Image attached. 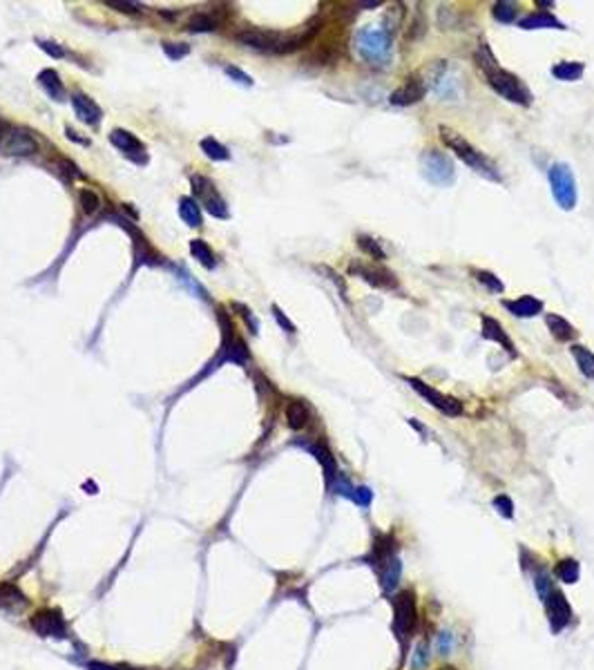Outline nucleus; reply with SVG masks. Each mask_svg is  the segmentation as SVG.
<instances>
[{"label":"nucleus","instance_id":"obj_1","mask_svg":"<svg viewBox=\"0 0 594 670\" xmlns=\"http://www.w3.org/2000/svg\"><path fill=\"white\" fill-rule=\"evenodd\" d=\"M474 58H476L478 68L483 70V74L487 78V83H490V87L496 92L498 97H503V99L516 103V105H525V108H527V105H532L530 87H527L516 74H512V72L500 68L496 56H494V51L490 49V45L481 43L478 49H476V56H474Z\"/></svg>","mask_w":594,"mask_h":670},{"label":"nucleus","instance_id":"obj_2","mask_svg":"<svg viewBox=\"0 0 594 670\" xmlns=\"http://www.w3.org/2000/svg\"><path fill=\"white\" fill-rule=\"evenodd\" d=\"M440 139L445 141V146L450 148L465 166H469L471 170H476L478 175H483L487 179L500 181V173H498L496 163L487 154H483L476 146H471V143L463 135H458L456 130L447 128V125H440Z\"/></svg>","mask_w":594,"mask_h":670},{"label":"nucleus","instance_id":"obj_3","mask_svg":"<svg viewBox=\"0 0 594 670\" xmlns=\"http://www.w3.org/2000/svg\"><path fill=\"white\" fill-rule=\"evenodd\" d=\"M391 41L393 36H389L382 27H364L355 36V47L364 61L373 65H387L391 58Z\"/></svg>","mask_w":594,"mask_h":670},{"label":"nucleus","instance_id":"obj_4","mask_svg":"<svg viewBox=\"0 0 594 670\" xmlns=\"http://www.w3.org/2000/svg\"><path fill=\"white\" fill-rule=\"evenodd\" d=\"M550 179V188H552V197L554 201L559 204V208L563 210H572L578 201V192H576V181L572 175V168L567 163H554L547 173Z\"/></svg>","mask_w":594,"mask_h":670},{"label":"nucleus","instance_id":"obj_5","mask_svg":"<svg viewBox=\"0 0 594 670\" xmlns=\"http://www.w3.org/2000/svg\"><path fill=\"white\" fill-rule=\"evenodd\" d=\"M420 170H422V177L429 183H433V186H450L456 179V168L450 159V154H445L435 148L422 152Z\"/></svg>","mask_w":594,"mask_h":670},{"label":"nucleus","instance_id":"obj_6","mask_svg":"<svg viewBox=\"0 0 594 670\" xmlns=\"http://www.w3.org/2000/svg\"><path fill=\"white\" fill-rule=\"evenodd\" d=\"M395 608V619H393V630L395 637L402 641V646L407 643V639L414 635V630L418 626V608H416V595L412 590H404L393 601Z\"/></svg>","mask_w":594,"mask_h":670},{"label":"nucleus","instance_id":"obj_7","mask_svg":"<svg viewBox=\"0 0 594 670\" xmlns=\"http://www.w3.org/2000/svg\"><path fill=\"white\" fill-rule=\"evenodd\" d=\"M407 383H409V387H412L418 396H422L425 398L431 407H435L440 414H445V416H463V402L460 400H456V398H452V396H445V393H440L438 389H433L431 385H427V383H422L420 378H404Z\"/></svg>","mask_w":594,"mask_h":670},{"label":"nucleus","instance_id":"obj_8","mask_svg":"<svg viewBox=\"0 0 594 670\" xmlns=\"http://www.w3.org/2000/svg\"><path fill=\"white\" fill-rule=\"evenodd\" d=\"M351 275H358L364 282H369L373 288H382V291H398L400 284L398 278L385 266L380 264H362V261H351L349 266Z\"/></svg>","mask_w":594,"mask_h":670},{"label":"nucleus","instance_id":"obj_9","mask_svg":"<svg viewBox=\"0 0 594 670\" xmlns=\"http://www.w3.org/2000/svg\"><path fill=\"white\" fill-rule=\"evenodd\" d=\"M192 192L194 197L199 199L206 210L213 217H219V219H226L228 217V208H226V201L221 199V194L215 190V183L206 179V177H192Z\"/></svg>","mask_w":594,"mask_h":670},{"label":"nucleus","instance_id":"obj_10","mask_svg":"<svg viewBox=\"0 0 594 670\" xmlns=\"http://www.w3.org/2000/svg\"><path fill=\"white\" fill-rule=\"evenodd\" d=\"M235 41H240L246 47H255L261 51H273L277 54L284 36L280 32H268V30H257V27H246L235 34Z\"/></svg>","mask_w":594,"mask_h":670},{"label":"nucleus","instance_id":"obj_11","mask_svg":"<svg viewBox=\"0 0 594 670\" xmlns=\"http://www.w3.org/2000/svg\"><path fill=\"white\" fill-rule=\"evenodd\" d=\"M543 603H545V610H547V619H550L552 633H561V630L570 624V619H572L570 603L565 601L563 593H559V590H552L550 597Z\"/></svg>","mask_w":594,"mask_h":670},{"label":"nucleus","instance_id":"obj_12","mask_svg":"<svg viewBox=\"0 0 594 670\" xmlns=\"http://www.w3.org/2000/svg\"><path fill=\"white\" fill-rule=\"evenodd\" d=\"M425 94H427V83L422 81L420 74H414V76H409L398 89L391 92L389 101H391V105H402V108H407V105L420 103L422 99H425Z\"/></svg>","mask_w":594,"mask_h":670},{"label":"nucleus","instance_id":"obj_13","mask_svg":"<svg viewBox=\"0 0 594 670\" xmlns=\"http://www.w3.org/2000/svg\"><path fill=\"white\" fill-rule=\"evenodd\" d=\"M32 628L41 637H63L65 624L56 610H41L32 616Z\"/></svg>","mask_w":594,"mask_h":670},{"label":"nucleus","instance_id":"obj_14","mask_svg":"<svg viewBox=\"0 0 594 670\" xmlns=\"http://www.w3.org/2000/svg\"><path fill=\"white\" fill-rule=\"evenodd\" d=\"M36 150H38L36 139L30 132H25V130H11L5 139V152L7 154L30 156V154H36Z\"/></svg>","mask_w":594,"mask_h":670},{"label":"nucleus","instance_id":"obj_15","mask_svg":"<svg viewBox=\"0 0 594 670\" xmlns=\"http://www.w3.org/2000/svg\"><path fill=\"white\" fill-rule=\"evenodd\" d=\"M481 322H483V337L490 340V342H498L500 347H505V351L509 353V356L516 358V347H514L512 337L505 333V328L500 326V322L490 318V315H483Z\"/></svg>","mask_w":594,"mask_h":670},{"label":"nucleus","instance_id":"obj_16","mask_svg":"<svg viewBox=\"0 0 594 670\" xmlns=\"http://www.w3.org/2000/svg\"><path fill=\"white\" fill-rule=\"evenodd\" d=\"M110 141H112L121 152H125L128 156H132V159H135L137 163L145 161L143 143H141L135 135H132V132H125V130H114V132L110 135Z\"/></svg>","mask_w":594,"mask_h":670},{"label":"nucleus","instance_id":"obj_17","mask_svg":"<svg viewBox=\"0 0 594 670\" xmlns=\"http://www.w3.org/2000/svg\"><path fill=\"white\" fill-rule=\"evenodd\" d=\"M503 306L514 315V318H536V315L543 311V299H538L534 295H523L519 299L503 302Z\"/></svg>","mask_w":594,"mask_h":670},{"label":"nucleus","instance_id":"obj_18","mask_svg":"<svg viewBox=\"0 0 594 670\" xmlns=\"http://www.w3.org/2000/svg\"><path fill=\"white\" fill-rule=\"evenodd\" d=\"M545 324H547V331L552 333V337L557 340V342H572V340L576 337V333H578L576 328L559 313H547L545 315Z\"/></svg>","mask_w":594,"mask_h":670},{"label":"nucleus","instance_id":"obj_19","mask_svg":"<svg viewBox=\"0 0 594 670\" xmlns=\"http://www.w3.org/2000/svg\"><path fill=\"white\" fill-rule=\"evenodd\" d=\"M226 18V11L223 9H213V11H199L188 20V30L190 32H213L217 30V25L223 23Z\"/></svg>","mask_w":594,"mask_h":670},{"label":"nucleus","instance_id":"obj_20","mask_svg":"<svg viewBox=\"0 0 594 670\" xmlns=\"http://www.w3.org/2000/svg\"><path fill=\"white\" fill-rule=\"evenodd\" d=\"M521 30H565V25L554 18L550 11H534V14L519 20Z\"/></svg>","mask_w":594,"mask_h":670},{"label":"nucleus","instance_id":"obj_21","mask_svg":"<svg viewBox=\"0 0 594 670\" xmlns=\"http://www.w3.org/2000/svg\"><path fill=\"white\" fill-rule=\"evenodd\" d=\"M400 572H402V563L395 554L380 563V583L385 588V593H393V590L398 588Z\"/></svg>","mask_w":594,"mask_h":670},{"label":"nucleus","instance_id":"obj_22","mask_svg":"<svg viewBox=\"0 0 594 670\" xmlns=\"http://www.w3.org/2000/svg\"><path fill=\"white\" fill-rule=\"evenodd\" d=\"M72 105H74V112L81 121L85 123H99L101 121V108L92 101L89 97L85 94H74L72 97Z\"/></svg>","mask_w":594,"mask_h":670},{"label":"nucleus","instance_id":"obj_23","mask_svg":"<svg viewBox=\"0 0 594 670\" xmlns=\"http://www.w3.org/2000/svg\"><path fill=\"white\" fill-rule=\"evenodd\" d=\"M583 72H586V65L581 61H561L552 68V76L565 83L578 81V78L583 76Z\"/></svg>","mask_w":594,"mask_h":670},{"label":"nucleus","instance_id":"obj_24","mask_svg":"<svg viewBox=\"0 0 594 670\" xmlns=\"http://www.w3.org/2000/svg\"><path fill=\"white\" fill-rule=\"evenodd\" d=\"M309 418H311L309 416V407L302 400H290L286 404V423H288L290 429H295V431L304 429L309 425Z\"/></svg>","mask_w":594,"mask_h":670},{"label":"nucleus","instance_id":"obj_25","mask_svg":"<svg viewBox=\"0 0 594 670\" xmlns=\"http://www.w3.org/2000/svg\"><path fill=\"white\" fill-rule=\"evenodd\" d=\"M27 599L23 597V593L11 583H0V608L5 610H20L25 608Z\"/></svg>","mask_w":594,"mask_h":670},{"label":"nucleus","instance_id":"obj_26","mask_svg":"<svg viewBox=\"0 0 594 670\" xmlns=\"http://www.w3.org/2000/svg\"><path fill=\"white\" fill-rule=\"evenodd\" d=\"M570 351H572V358L576 360L578 371L583 373L586 378L594 380V353H592V351H588L583 345H574Z\"/></svg>","mask_w":594,"mask_h":670},{"label":"nucleus","instance_id":"obj_27","mask_svg":"<svg viewBox=\"0 0 594 670\" xmlns=\"http://www.w3.org/2000/svg\"><path fill=\"white\" fill-rule=\"evenodd\" d=\"M38 81H41V85L47 89V94L51 97V99H63L65 97V87H63V83H61V76L54 72V70H43L41 74H38Z\"/></svg>","mask_w":594,"mask_h":670},{"label":"nucleus","instance_id":"obj_28","mask_svg":"<svg viewBox=\"0 0 594 670\" xmlns=\"http://www.w3.org/2000/svg\"><path fill=\"white\" fill-rule=\"evenodd\" d=\"M179 215L181 219L188 223V226H202V210L197 199H190V197H183L181 206H179Z\"/></svg>","mask_w":594,"mask_h":670},{"label":"nucleus","instance_id":"obj_29","mask_svg":"<svg viewBox=\"0 0 594 670\" xmlns=\"http://www.w3.org/2000/svg\"><path fill=\"white\" fill-rule=\"evenodd\" d=\"M492 16L498 20V23H514L519 16V5L516 3H509V0H500V3H494L492 7Z\"/></svg>","mask_w":594,"mask_h":670},{"label":"nucleus","instance_id":"obj_30","mask_svg":"<svg viewBox=\"0 0 594 670\" xmlns=\"http://www.w3.org/2000/svg\"><path fill=\"white\" fill-rule=\"evenodd\" d=\"M358 246H360V251H364L371 259H378V261L387 259V253H385V248H382V244L373 237H369V235H358Z\"/></svg>","mask_w":594,"mask_h":670},{"label":"nucleus","instance_id":"obj_31","mask_svg":"<svg viewBox=\"0 0 594 670\" xmlns=\"http://www.w3.org/2000/svg\"><path fill=\"white\" fill-rule=\"evenodd\" d=\"M190 251H192L194 259H199L206 268H213V266H215V253L210 251V246H208L204 240H192V242H190Z\"/></svg>","mask_w":594,"mask_h":670},{"label":"nucleus","instance_id":"obj_32","mask_svg":"<svg viewBox=\"0 0 594 670\" xmlns=\"http://www.w3.org/2000/svg\"><path fill=\"white\" fill-rule=\"evenodd\" d=\"M202 150L210 156V159H215V161H226L228 156H230V152L226 150V146H221V143H219L217 139H213V137H208V139L202 141Z\"/></svg>","mask_w":594,"mask_h":670},{"label":"nucleus","instance_id":"obj_33","mask_svg":"<svg viewBox=\"0 0 594 670\" xmlns=\"http://www.w3.org/2000/svg\"><path fill=\"white\" fill-rule=\"evenodd\" d=\"M557 576L563 583H576L578 581V563L574 559H565L557 566Z\"/></svg>","mask_w":594,"mask_h":670},{"label":"nucleus","instance_id":"obj_34","mask_svg":"<svg viewBox=\"0 0 594 670\" xmlns=\"http://www.w3.org/2000/svg\"><path fill=\"white\" fill-rule=\"evenodd\" d=\"M78 201H81V206H83V210L87 215H97L99 210H101V197L92 190V188H83L81 192H78Z\"/></svg>","mask_w":594,"mask_h":670},{"label":"nucleus","instance_id":"obj_35","mask_svg":"<svg viewBox=\"0 0 594 670\" xmlns=\"http://www.w3.org/2000/svg\"><path fill=\"white\" fill-rule=\"evenodd\" d=\"M474 275H476V280L487 288V291H492V293H503L505 291V284L500 282L494 273H490V271H474Z\"/></svg>","mask_w":594,"mask_h":670},{"label":"nucleus","instance_id":"obj_36","mask_svg":"<svg viewBox=\"0 0 594 670\" xmlns=\"http://www.w3.org/2000/svg\"><path fill=\"white\" fill-rule=\"evenodd\" d=\"M534 583H536V595H538V599L545 601V599L550 597V593L554 590V588H552V581H550V576H547L543 570H540V572L534 576Z\"/></svg>","mask_w":594,"mask_h":670},{"label":"nucleus","instance_id":"obj_37","mask_svg":"<svg viewBox=\"0 0 594 670\" xmlns=\"http://www.w3.org/2000/svg\"><path fill=\"white\" fill-rule=\"evenodd\" d=\"M429 664V652H427V643H418L414 657H412V668L414 670H425Z\"/></svg>","mask_w":594,"mask_h":670},{"label":"nucleus","instance_id":"obj_38","mask_svg":"<svg viewBox=\"0 0 594 670\" xmlns=\"http://www.w3.org/2000/svg\"><path fill=\"white\" fill-rule=\"evenodd\" d=\"M163 51H166V54L173 58V61H179V58H183V56H188L190 47H188L186 43H163Z\"/></svg>","mask_w":594,"mask_h":670},{"label":"nucleus","instance_id":"obj_39","mask_svg":"<svg viewBox=\"0 0 594 670\" xmlns=\"http://www.w3.org/2000/svg\"><path fill=\"white\" fill-rule=\"evenodd\" d=\"M494 507L498 509V514H500V516H505V519H512V516H514L512 498H509V496H505V494H500V496H496V498H494Z\"/></svg>","mask_w":594,"mask_h":670},{"label":"nucleus","instance_id":"obj_40","mask_svg":"<svg viewBox=\"0 0 594 670\" xmlns=\"http://www.w3.org/2000/svg\"><path fill=\"white\" fill-rule=\"evenodd\" d=\"M105 5L116 9V11H123V14H137V11H141V7L137 3H118V0H108Z\"/></svg>","mask_w":594,"mask_h":670},{"label":"nucleus","instance_id":"obj_41","mask_svg":"<svg viewBox=\"0 0 594 670\" xmlns=\"http://www.w3.org/2000/svg\"><path fill=\"white\" fill-rule=\"evenodd\" d=\"M353 501L360 503L362 507H369V505H371V490H369V488H355L353 490Z\"/></svg>","mask_w":594,"mask_h":670},{"label":"nucleus","instance_id":"obj_42","mask_svg":"<svg viewBox=\"0 0 594 670\" xmlns=\"http://www.w3.org/2000/svg\"><path fill=\"white\" fill-rule=\"evenodd\" d=\"M273 315H275V320H277V324H280L282 328H286V331H288V333H295V324H293V322H290V320L286 318V315H284V313L280 311V306H273Z\"/></svg>","mask_w":594,"mask_h":670},{"label":"nucleus","instance_id":"obj_43","mask_svg":"<svg viewBox=\"0 0 594 670\" xmlns=\"http://www.w3.org/2000/svg\"><path fill=\"white\" fill-rule=\"evenodd\" d=\"M438 650H440V655H450V650H452V643H454V637H452V633H440L438 635Z\"/></svg>","mask_w":594,"mask_h":670},{"label":"nucleus","instance_id":"obj_44","mask_svg":"<svg viewBox=\"0 0 594 670\" xmlns=\"http://www.w3.org/2000/svg\"><path fill=\"white\" fill-rule=\"evenodd\" d=\"M226 72H228V76L237 78V83H242V85H253V78H250L248 74H244L242 70H237V68H226Z\"/></svg>","mask_w":594,"mask_h":670},{"label":"nucleus","instance_id":"obj_45","mask_svg":"<svg viewBox=\"0 0 594 670\" xmlns=\"http://www.w3.org/2000/svg\"><path fill=\"white\" fill-rule=\"evenodd\" d=\"M38 45H41V47H43V49L47 51V54H51V56H54V58H63V56H65V51H63V49H61V47H58L56 43L41 41V43H38Z\"/></svg>","mask_w":594,"mask_h":670},{"label":"nucleus","instance_id":"obj_46","mask_svg":"<svg viewBox=\"0 0 594 670\" xmlns=\"http://www.w3.org/2000/svg\"><path fill=\"white\" fill-rule=\"evenodd\" d=\"M87 668L89 670H135V668H128V666H103V664H97V662H92Z\"/></svg>","mask_w":594,"mask_h":670},{"label":"nucleus","instance_id":"obj_47","mask_svg":"<svg viewBox=\"0 0 594 670\" xmlns=\"http://www.w3.org/2000/svg\"><path fill=\"white\" fill-rule=\"evenodd\" d=\"M65 132H68V139H72V141H76V143H81V146H89V141L78 137V132H74L72 128H68V130H65Z\"/></svg>","mask_w":594,"mask_h":670},{"label":"nucleus","instance_id":"obj_48","mask_svg":"<svg viewBox=\"0 0 594 670\" xmlns=\"http://www.w3.org/2000/svg\"><path fill=\"white\" fill-rule=\"evenodd\" d=\"M536 5H538V7H554V3H545V0H543V3H540V0H538Z\"/></svg>","mask_w":594,"mask_h":670},{"label":"nucleus","instance_id":"obj_49","mask_svg":"<svg viewBox=\"0 0 594 670\" xmlns=\"http://www.w3.org/2000/svg\"><path fill=\"white\" fill-rule=\"evenodd\" d=\"M440 670H456V668H454V666H443Z\"/></svg>","mask_w":594,"mask_h":670}]
</instances>
